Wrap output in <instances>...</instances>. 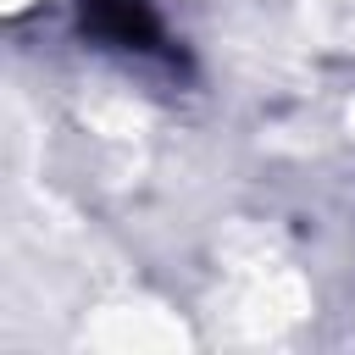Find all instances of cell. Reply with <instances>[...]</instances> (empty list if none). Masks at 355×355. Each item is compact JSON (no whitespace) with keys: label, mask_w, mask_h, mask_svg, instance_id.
Here are the masks:
<instances>
[{"label":"cell","mask_w":355,"mask_h":355,"mask_svg":"<svg viewBox=\"0 0 355 355\" xmlns=\"http://www.w3.org/2000/svg\"><path fill=\"white\" fill-rule=\"evenodd\" d=\"M83 17L94 33H105L111 44H133V50H155L161 28L150 17V0H83Z\"/></svg>","instance_id":"cell-1"}]
</instances>
